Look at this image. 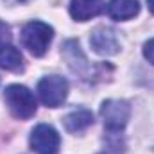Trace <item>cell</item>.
<instances>
[{"label": "cell", "mask_w": 154, "mask_h": 154, "mask_svg": "<svg viewBox=\"0 0 154 154\" xmlns=\"http://www.w3.org/2000/svg\"><path fill=\"white\" fill-rule=\"evenodd\" d=\"M4 99L9 106V111L13 116L20 118V120H27L36 113V99L32 95V91L22 84H11L5 88L4 91Z\"/></svg>", "instance_id": "cell-1"}, {"label": "cell", "mask_w": 154, "mask_h": 154, "mask_svg": "<svg viewBox=\"0 0 154 154\" xmlns=\"http://www.w3.org/2000/svg\"><path fill=\"white\" fill-rule=\"evenodd\" d=\"M54 38V29L43 22H29L22 31V43L32 56H43Z\"/></svg>", "instance_id": "cell-2"}, {"label": "cell", "mask_w": 154, "mask_h": 154, "mask_svg": "<svg viewBox=\"0 0 154 154\" xmlns=\"http://www.w3.org/2000/svg\"><path fill=\"white\" fill-rule=\"evenodd\" d=\"M39 100L47 108H59L68 95V81L61 75H47L38 82Z\"/></svg>", "instance_id": "cell-3"}, {"label": "cell", "mask_w": 154, "mask_h": 154, "mask_svg": "<svg viewBox=\"0 0 154 154\" xmlns=\"http://www.w3.org/2000/svg\"><path fill=\"white\" fill-rule=\"evenodd\" d=\"M100 116H102L104 127L109 133H120L127 125V120L131 116V108H129V104L125 100L109 99V100L102 102Z\"/></svg>", "instance_id": "cell-4"}, {"label": "cell", "mask_w": 154, "mask_h": 154, "mask_svg": "<svg viewBox=\"0 0 154 154\" xmlns=\"http://www.w3.org/2000/svg\"><path fill=\"white\" fill-rule=\"evenodd\" d=\"M31 147L36 154H57L61 147V138L52 125L39 124L31 133Z\"/></svg>", "instance_id": "cell-5"}, {"label": "cell", "mask_w": 154, "mask_h": 154, "mask_svg": "<svg viewBox=\"0 0 154 154\" xmlns=\"http://www.w3.org/2000/svg\"><path fill=\"white\" fill-rule=\"evenodd\" d=\"M90 43H91V48L99 56H113L120 48L115 31L109 29V27H99V29H95L91 32Z\"/></svg>", "instance_id": "cell-6"}, {"label": "cell", "mask_w": 154, "mask_h": 154, "mask_svg": "<svg viewBox=\"0 0 154 154\" xmlns=\"http://www.w3.org/2000/svg\"><path fill=\"white\" fill-rule=\"evenodd\" d=\"M104 11L102 0H72L70 2V14L77 22H88L99 16Z\"/></svg>", "instance_id": "cell-7"}, {"label": "cell", "mask_w": 154, "mask_h": 154, "mask_svg": "<svg viewBox=\"0 0 154 154\" xmlns=\"http://www.w3.org/2000/svg\"><path fill=\"white\" fill-rule=\"evenodd\" d=\"M106 13L109 14V18L124 22V20H131L140 13V2L138 0H111L106 5Z\"/></svg>", "instance_id": "cell-8"}, {"label": "cell", "mask_w": 154, "mask_h": 154, "mask_svg": "<svg viewBox=\"0 0 154 154\" xmlns=\"http://www.w3.org/2000/svg\"><path fill=\"white\" fill-rule=\"evenodd\" d=\"M63 124H65V129L68 133H81L93 124V115L88 109H77V111H72L65 116Z\"/></svg>", "instance_id": "cell-9"}, {"label": "cell", "mask_w": 154, "mask_h": 154, "mask_svg": "<svg viewBox=\"0 0 154 154\" xmlns=\"http://www.w3.org/2000/svg\"><path fill=\"white\" fill-rule=\"evenodd\" d=\"M22 66H23V56L16 47L7 45V47H4L0 50V68L18 72Z\"/></svg>", "instance_id": "cell-10"}, {"label": "cell", "mask_w": 154, "mask_h": 154, "mask_svg": "<svg viewBox=\"0 0 154 154\" xmlns=\"http://www.w3.org/2000/svg\"><path fill=\"white\" fill-rule=\"evenodd\" d=\"M11 38H13V36H11V29H9V25H5L4 22H0V50L11 43Z\"/></svg>", "instance_id": "cell-11"}, {"label": "cell", "mask_w": 154, "mask_h": 154, "mask_svg": "<svg viewBox=\"0 0 154 154\" xmlns=\"http://www.w3.org/2000/svg\"><path fill=\"white\" fill-rule=\"evenodd\" d=\"M143 56H145V59H147L151 65H154V38L149 39V41L143 45Z\"/></svg>", "instance_id": "cell-12"}, {"label": "cell", "mask_w": 154, "mask_h": 154, "mask_svg": "<svg viewBox=\"0 0 154 154\" xmlns=\"http://www.w3.org/2000/svg\"><path fill=\"white\" fill-rule=\"evenodd\" d=\"M99 154H124V151L120 149V143L118 142H109L102 149V152H99Z\"/></svg>", "instance_id": "cell-13"}, {"label": "cell", "mask_w": 154, "mask_h": 154, "mask_svg": "<svg viewBox=\"0 0 154 154\" xmlns=\"http://www.w3.org/2000/svg\"><path fill=\"white\" fill-rule=\"evenodd\" d=\"M5 2H7V4H13V5H14V4H25L27 0H5Z\"/></svg>", "instance_id": "cell-14"}, {"label": "cell", "mask_w": 154, "mask_h": 154, "mask_svg": "<svg viewBox=\"0 0 154 154\" xmlns=\"http://www.w3.org/2000/svg\"><path fill=\"white\" fill-rule=\"evenodd\" d=\"M147 5H149V9H151V13L154 14V0H147Z\"/></svg>", "instance_id": "cell-15"}]
</instances>
